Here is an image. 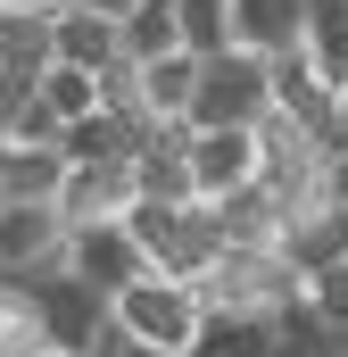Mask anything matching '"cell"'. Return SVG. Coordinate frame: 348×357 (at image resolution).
<instances>
[{"instance_id":"cell-1","label":"cell","mask_w":348,"mask_h":357,"mask_svg":"<svg viewBox=\"0 0 348 357\" xmlns=\"http://www.w3.org/2000/svg\"><path fill=\"white\" fill-rule=\"evenodd\" d=\"M133 241H141V258L150 274H166V282H207V266L224 258V225H216V208L207 199H191V208H166V199H133Z\"/></svg>"},{"instance_id":"cell-2","label":"cell","mask_w":348,"mask_h":357,"mask_svg":"<svg viewBox=\"0 0 348 357\" xmlns=\"http://www.w3.org/2000/svg\"><path fill=\"white\" fill-rule=\"evenodd\" d=\"M274 116V59L258 50H216L199 59V91H191V133H258Z\"/></svg>"},{"instance_id":"cell-3","label":"cell","mask_w":348,"mask_h":357,"mask_svg":"<svg viewBox=\"0 0 348 357\" xmlns=\"http://www.w3.org/2000/svg\"><path fill=\"white\" fill-rule=\"evenodd\" d=\"M199 316H207V307H199V282H166V274H141L133 291L108 299V324H116L125 341L158 349V357H191Z\"/></svg>"},{"instance_id":"cell-4","label":"cell","mask_w":348,"mask_h":357,"mask_svg":"<svg viewBox=\"0 0 348 357\" xmlns=\"http://www.w3.org/2000/svg\"><path fill=\"white\" fill-rule=\"evenodd\" d=\"M290 299H307V274L282 250H224L199 282V307H232V316H274Z\"/></svg>"},{"instance_id":"cell-5","label":"cell","mask_w":348,"mask_h":357,"mask_svg":"<svg viewBox=\"0 0 348 357\" xmlns=\"http://www.w3.org/2000/svg\"><path fill=\"white\" fill-rule=\"evenodd\" d=\"M25 299H33L42 349H58V357H91L100 341H108V299H100L91 282H75L67 266H42V274H25Z\"/></svg>"},{"instance_id":"cell-6","label":"cell","mask_w":348,"mask_h":357,"mask_svg":"<svg viewBox=\"0 0 348 357\" xmlns=\"http://www.w3.org/2000/svg\"><path fill=\"white\" fill-rule=\"evenodd\" d=\"M58 266L91 282L100 299H116V291H133L150 258H141V241H133V225H84V233H67V250H58Z\"/></svg>"},{"instance_id":"cell-7","label":"cell","mask_w":348,"mask_h":357,"mask_svg":"<svg viewBox=\"0 0 348 357\" xmlns=\"http://www.w3.org/2000/svg\"><path fill=\"white\" fill-rule=\"evenodd\" d=\"M133 199H141L133 158H116V167H67V183H58V225H67V233H84V225H125Z\"/></svg>"},{"instance_id":"cell-8","label":"cell","mask_w":348,"mask_h":357,"mask_svg":"<svg viewBox=\"0 0 348 357\" xmlns=\"http://www.w3.org/2000/svg\"><path fill=\"white\" fill-rule=\"evenodd\" d=\"M58 250H67V225L50 199H0V274L8 282L58 266Z\"/></svg>"},{"instance_id":"cell-9","label":"cell","mask_w":348,"mask_h":357,"mask_svg":"<svg viewBox=\"0 0 348 357\" xmlns=\"http://www.w3.org/2000/svg\"><path fill=\"white\" fill-rule=\"evenodd\" d=\"M191 183H199L207 208L249 191L258 183V133H191Z\"/></svg>"},{"instance_id":"cell-10","label":"cell","mask_w":348,"mask_h":357,"mask_svg":"<svg viewBox=\"0 0 348 357\" xmlns=\"http://www.w3.org/2000/svg\"><path fill=\"white\" fill-rule=\"evenodd\" d=\"M133 183H141V199L191 208V199H199V183H191V125H158V133L141 142V158H133Z\"/></svg>"},{"instance_id":"cell-11","label":"cell","mask_w":348,"mask_h":357,"mask_svg":"<svg viewBox=\"0 0 348 357\" xmlns=\"http://www.w3.org/2000/svg\"><path fill=\"white\" fill-rule=\"evenodd\" d=\"M232 42L258 59L307 50V0H232Z\"/></svg>"},{"instance_id":"cell-12","label":"cell","mask_w":348,"mask_h":357,"mask_svg":"<svg viewBox=\"0 0 348 357\" xmlns=\"http://www.w3.org/2000/svg\"><path fill=\"white\" fill-rule=\"evenodd\" d=\"M50 59L58 67H84V75H100L108 59H125V42H116V17H91V8H58V25H50Z\"/></svg>"},{"instance_id":"cell-13","label":"cell","mask_w":348,"mask_h":357,"mask_svg":"<svg viewBox=\"0 0 348 357\" xmlns=\"http://www.w3.org/2000/svg\"><path fill=\"white\" fill-rule=\"evenodd\" d=\"M216 225H224V250H282V233H290V216L274 208L265 183L232 191V199H216Z\"/></svg>"},{"instance_id":"cell-14","label":"cell","mask_w":348,"mask_h":357,"mask_svg":"<svg viewBox=\"0 0 348 357\" xmlns=\"http://www.w3.org/2000/svg\"><path fill=\"white\" fill-rule=\"evenodd\" d=\"M282 258L307 274H332V266H348V208H315V216H299L290 233H282Z\"/></svg>"},{"instance_id":"cell-15","label":"cell","mask_w":348,"mask_h":357,"mask_svg":"<svg viewBox=\"0 0 348 357\" xmlns=\"http://www.w3.org/2000/svg\"><path fill=\"white\" fill-rule=\"evenodd\" d=\"M191 357H274V316H232V307H207V316H199Z\"/></svg>"},{"instance_id":"cell-16","label":"cell","mask_w":348,"mask_h":357,"mask_svg":"<svg viewBox=\"0 0 348 357\" xmlns=\"http://www.w3.org/2000/svg\"><path fill=\"white\" fill-rule=\"evenodd\" d=\"M58 183H67V158H58V150L0 142V199H50V208H58Z\"/></svg>"},{"instance_id":"cell-17","label":"cell","mask_w":348,"mask_h":357,"mask_svg":"<svg viewBox=\"0 0 348 357\" xmlns=\"http://www.w3.org/2000/svg\"><path fill=\"white\" fill-rule=\"evenodd\" d=\"M191 91H199V59H191V50L141 67V108H150L158 125H182V116H191Z\"/></svg>"},{"instance_id":"cell-18","label":"cell","mask_w":348,"mask_h":357,"mask_svg":"<svg viewBox=\"0 0 348 357\" xmlns=\"http://www.w3.org/2000/svg\"><path fill=\"white\" fill-rule=\"evenodd\" d=\"M116 42H125V59H133V67L174 59V50H182V8H174V0H141V8L116 25Z\"/></svg>"},{"instance_id":"cell-19","label":"cell","mask_w":348,"mask_h":357,"mask_svg":"<svg viewBox=\"0 0 348 357\" xmlns=\"http://www.w3.org/2000/svg\"><path fill=\"white\" fill-rule=\"evenodd\" d=\"M307 59L332 91H348V0H307Z\"/></svg>"},{"instance_id":"cell-20","label":"cell","mask_w":348,"mask_h":357,"mask_svg":"<svg viewBox=\"0 0 348 357\" xmlns=\"http://www.w3.org/2000/svg\"><path fill=\"white\" fill-rule=\"evenodd\" d=\"M42 108L58 116V125H84V116H100V75H84V67H42Z\"/></svg>"},{"instance_id":"cell-21","label":"cell","mask_w":348,"mask_h":357,"mask_svg":"<svg viewBox=\"0 0 348 357\" xmlns=\"http://www.w3.org/2000/svg\"><path fill=\"white\" fill-rule=\"evenodd\" d=\"M174 8H182V50H191V59L241 50V42H232V0H174Z\"/></svg>"},{"instance_id":"cell-22","label":"cell","mask_w":348,"mask_h":357,"mask_svg":"<svg viewBox=\"0 0 348 357\" xmlns=\"http://www.w3.org/2000/svg\"><path fill=\"white\" fill-rule=\"evenodd\" d=\"M33 349H42L33 299H25V282H8V274H0V357H33Z\"/></svg>"},{"instance_id":"cell-23","label":"cell","mask_w":348,"mask_h":357,"mask_svg":"<svg viewBox=\"0 0 348 357\" xmlns=\"http://www.w3.org/2000/svg\"><path fill=\"white\" fill-rule=\"evenodd\" d=\"M307 307L332 324V333H348V266H332V274H315L307 282Z\"/></svg>"},{"instance_id":"cell-24","label":"cell","mask_w":348,"mask_h":357,"mask_svg":"<svg viewBox=\"0 0 348 357\" xmlns=\"http://www.w3.org/2000/svg\"><path fill=\"white\" fill-rule=\"evenodd\" d=\"M324 199H332V208H348V150H332V158H324Z\"/></svg>"},{"instance_id":"cell-25","label":"cell","mask_w":348,"mask_h":357,"mask_svg":"<svg viewBox=\"0 0 348 357\" xmlns=\"http://www.w3.org/2000/svg\"><path fill=\"white\" fill-rule=\"evenodd\" d=\"M91 357H158V349H141V341H125V333L108 324V341H100V349H91Z\"/></svg>"},{"instance_id":"cell-26","label":"cell","mask_w":348,"mask_h":357,"mask_svg":"<svg viewBox=\"0 0 348 357\" xmlns=\"http://www.w3.org/2000/svg\"><path fill=\"white\" fill-rule=\"evenodd\" d=\"M75 8H91V17H116V25H125V17H133L141 0H75Z\"/></svg>"},{"instance_id":"cell-27","label":"cell","mask_w":348,"mask_h":357,"mask_svg":"<svg viewBox=\"0 0 348 357\" xmlns=\"http://www.w3.org/2000/svg\"><path fill=\"white\" fill-rule=\"evenodd\" d=\"M340 150H348V91H340Z\"/></svg>"}]
</instances>
